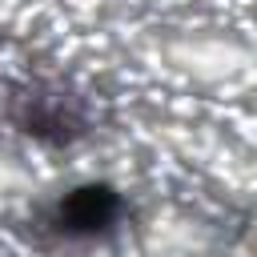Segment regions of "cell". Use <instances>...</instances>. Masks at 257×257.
Listing matches in <instances>:
<instances>
[{"mask_svg":"<svg viewBox=\"0 0 257 257\" xmlns=\"http://www.w3.org/2000/svg\"><path fill=\"white\" fill-rule=\"evenodd\" d=\"M120 213V197L108 189V185H80L72 193H64V201L56 205V221L64 233H100L116 221Z\"/></svg>","mask_w":257,"mask_h":257,"instance_id":"6da1fadb","label":"cell"}]
</instances>
